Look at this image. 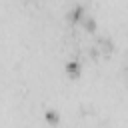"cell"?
I'll use <instances>...</instances> for the list:
<instances>
[{
	"mask_svg": "<svg viewBox=\"0 0 128 128\" xmlns=\"http://www.w3.org/2000/svg\"><path fill=\"white\" fill-rule=\"evenodd\" d=\"M88 16H86V10L82 8V6H74L72 8V12H70V20L74 22V24H80L82 26V22L86 20Z\"/></svg>",
	"mask_w": 128,
	"mask_h": 128,
	"instance_id": "6da1fadb",
	"label": "cell"
},
{
	"mask_svg": "<svg viewBox=\"0 0 128 128\" xmlns=\"http://www.w3.org/2000/svg\"><path fill=\"white\" fill-rule=\"evenodd\" d=\"M80 62H76V60H72V62H68L66 64V74L70 76V78H76V76H80Z\"/></svg>",
	"mask_w": 128,
	"mask_h": 128,
	"instance_id": "7a4b0ae2",
	"label": "cell"
}]
</instances>
